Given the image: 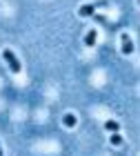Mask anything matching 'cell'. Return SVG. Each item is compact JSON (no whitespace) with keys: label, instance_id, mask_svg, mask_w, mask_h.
<instances>
[{"label":"cell","instance_id":"obj_4","mask_svg":"<svg viewBox=\"0 0 140 156\" xmlns=\"http://www.w3.org/2000/svg\"><path fill=\"white\" fill-rule=\"evenodd\" d=\"M96 38H98V36H96V31H94V29H91V31H87V36H85V45H87V47H94V45H96Z\"/></svg>","mask_w":140,"mask_h":156},{"label":"cell","instance_id":"obj_6","mask_svg":"<svg viewBox=\"0 0 140 156\" xmlns=\"http://www.w3.org/2000/svg\"><path fill=\"white\" fill-rule=\"evenodd\" d=\"M62 125H65V127H73V125H76V116H73V114H65Z\"/></svg>","mask_w":140,"mask_h":156},{"label":"cell","instance_id":"obj_2","mask_svg":"<svg viewBox=\"0 0 140 156\" xmlns=\"http://www.w3.org/2000/svg\"><path fill=\"white\" fill-rule=\"evenodd\" d=\"M134 51V42H131L129 34H122V54H131Z\"/></svg>","mask_w":140,"mask_h":156},{"label":"cell","instance_id":"obj_8","mask_svg":"<svg viewBox=\"0 0 140 156\" xmlns=\"http://www.w3.org/2000/svg\"><path fill=\"white\" fill-rule=\"evenodd\" d=\"M0 156H2V147H0Z\"/></svg>","mask_w":140,"mask_h":156},{"label":"cell","instance_id":"obj_1","mask_svg":"<svg viewBox=\"0 0 140 156\" xmlns=\"http://www.w3.org/2000/svg\"><path fill=\"white\" fill-rule=\"evenodd\" d=\"M2 58L7 60V65H9V69H11L13 74H20V72H22V65H20V60L16 58V54H13L11 49H5V51H2Z\"/></svg>","mask_w":140,"mask_h":156},{"label":"cell","instance_id":"obj_5","mask_svg":"<svg viewBox=\"0 0 140 156\" xmlns=\"http://www.w3.org/2000/svg\"><path fill=\"white\" fill-rule=\"evenodd\" d=\"M104 129L114 134V132H118V129H120V125H118L116 120H107V123H104Z\"/></svg>","mask_w":140,"mask_h":156},{"label":"cell","instance_id":"obj_7","mask_svg":"<svg viewBox=\"0 0 140 156\" xmlns=\"http://www.w3.org/2000/svg\"><path fill=\"white\" fill-rule=\"evenodd\" d=\"M111 145H122V136H120V134H111Z\"/></svg>","mask_w":140,"mask_h":156},{"label":"cell","instance_id":"obj_3","mask_svg":"<svg viewBox=\"0 0 140 156\" xmlns=\"http://www.w3.org/2000/svg\"><path fill=\"white\" fill-rule=\"evenodd\" d=\"M94 11H96L94 5H82L80 9H78V16L80 18H89V16H94Z\"/></svg>","mask_w":140,"mask_h":156}]
</instances>
